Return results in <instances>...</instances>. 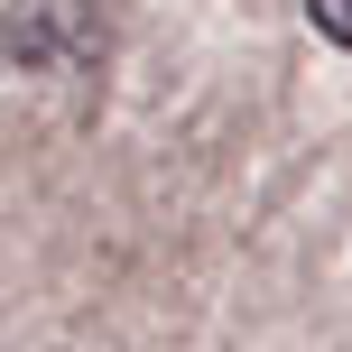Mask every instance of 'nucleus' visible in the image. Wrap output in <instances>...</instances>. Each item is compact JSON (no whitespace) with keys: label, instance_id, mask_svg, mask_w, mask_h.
<instances>
[{"label":"nucleus","instance_id":"f257e3e1","mask_svg":"<svg viewBox=\"0 0 352 352\" xmlns=\"http://www.w3.org/2000/svg\"><path fill=\"white\" fill-rule=\"evenodd\" d=\"M306 19H316L334 47H352V0H306Z\"/></svg>","mask_w":352,"mask_h":352}]
</instances>
